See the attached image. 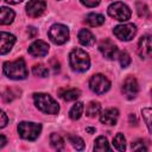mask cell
Segmentation results:
<instances>
[{"label":"cell","instance_id":"obj_1","mask_svg":"<svg viewBox=\"0 0 152 152\" xmlns=\"http://www.w3.org/2000/svg\"><path fill=\"white\" fill-rule=\"evenodd\" d=\"M4 74L12 80H24L27 77V69L25 61L19 58L13 62H5L4 63Z\"/></svg>","mask_w":152,"mask_h":152},{"label":"cell","instance_id":"obj_2","mask_svg":"<svg viewBox=\"0 0 152 152\" xmlns=\"http://www.w3.org/2000/svg\"><path fill=\"white\" fill-rule=\"evenodd\" d=\"M36 107L46 114H57L59 112L58 103L48 94L44 93H36L33 95Z\"/></svg>","mask_w":152,"mask_h":152},{"label":"cell","instance_id":"obj_3","mask_svg":"<svg viewBox=\"0 0 152 152\" xmlns=\"http://www.w3.org/2000/svg\"><path fill=\"white\" fill-rule=\"evenodd\" d=\"M69 61H70V66L75 71H78V72L87 71L90 66L89 55L86 51H83L82 49H74L70 52Z\"/></svg>","mask_w":152,"mask_h":152},{"label":"cell","instance_id":"obj_4","mask_svg":"<svg viewBox=\"0 0 152 152\" xmlns=\"http://www.w3.org/2000/svg\"><path fill=\"white\" fill-rule=\"evenodd\" d=\"M18 133L23 139L26 140H36L42 131V125L36 124V122H27V121H21L19 122L18 127Z\"/></svg>","mask_w":152,"mask_h":152},{"label":"cell","instance_id":"obj_5","mask_svg":"<svg viewBox=\"0 0 152 152\" xmlns=\"http://www.w3.org/2000/svg\"><path fill=\"white\" fill-rule=\"evenodd\" d=\"M108 14L119 21H126L131 18V10L126 4L118 1V2H113L112 5H109Z\"/></svg>","mask_w":152,"mask_h":152},{"label":"cell","instance_id":"obj_6","mask_svg":"<svg viewBox=\"0 0 152 152\" xmlns=\"http://www.w3.org/2000/svg\"><path fill=\"white\" fill-rule=\"evenodd\" d=\"M49 38L57 45L64 44L69 39V30L65 25L55 24L49 30Z\"/></svg>","mask_w":152,"mask_h":152},{"label":"cell","instance_id":"obj_7","mask_svg":"<svg viewBox=\"0 0 152 152\" xmlns=\"http://www.w3.org/2000/svg\"><path fill=\"white\" fill-rule=\"evenodd\" d=\"M89 87L90 89L96 93V94H103L106 91L109 90L110 88V82L109 80L102 75V74H96L94 76H91L90 81H89Z\"/></svg>","mask_w":152,"mask_h":152},{"label":"cell","instance_id":"obj_8","mask_svg":"<svg viewBox=\"0 0 152 152\" xmlns=\"http://www.w3.org/2000/svg\"><path fill=\"white\" fill-rule=\"evenodd\" d=\"M113 33L120 40L127 42V40L133 39V37L137 33V27L134 24H121V25H118L114 27Z\"/></svg>","mask_w":152,"mask_h":152},{"label":"cell","instance_id":"obj_9","mask_svg":"<svg viewBox=\"0 0 152 152\" xmlns=\"http://www.w3.org/2000/svg\"><path fill=\"white\" fill-rule=\"evenodd\" d=\"M138 91H139V86H138L137 80L133 76H128L124 81V84H122V94L128 100H132V99H134L137 96Z\"/></svg>","mask_w":152,"mask_h":152},{"label":"cell","instance_id":"obj_10","mask_svg":"<svg viewBox=\"0 0 152 152\" xmlns=\"http://www.w3.org/2000/svg\"><path fill=\"white\" fill-rule=\"evenodd\" d=\"M46 8V4L44 0H31L26 5V13L31 18L40 17Z\"/></svg>","mask_w":152,"mask_h":152},{"label":"cell","instance_id":"obj_11","mask_svg":"<svg viewBox=\"0 0 152 152\" xmlns=\"http://www.w3.org/2000/svg\"><path fill=\"white\" fill-rule=\"evenodd\" d=\"M99 50L103 55V57H106L107 59H114L116 57V53H118L116 45L110 39H108V38H106V39L100 42Z\"/></svg>","mask_w":152,"mask_h":152},{"label":"cell","instance_id":"obj_12","mask_svg":"<svg viewBox=\"0 0 152 152\" xmlns=\"http://www.w3.org/2000/svg\"><path fill=\"white\" fill-rule=\"evenodd\" d=\"M15 37L8 32H0V55H6L13 48Z\"/></svg>","mask_w":152,"mask_h":152},{"label":"cell","instance_id":"obj_13","mask_svg":"<svg viewBox=\"0 0 152 152\" xmlns=\"http://www.w3.org/2000/svg\"><path fill=\"white\" fill-rule=\"evenodd\" d=\"M49 51V44L44 40H36L28 48V53L33 57H44Z\"/></svg>","mask_w":152,"mask_h":152},{"label":"cell","instance_id":"obj_14","mask_svg":"<svg viewBox=\"0 0 152 152\" xmlns=\"http://www.w3.org/2000/svg\"><path fill=\"white\" fill-rule=\"evenodd\" d=\"M119 118V110L116 108H108L106 110L102 112L101 116H100V121L104 125H115Z\"/></svg>","mask_w":152,"mask_h":152},{"label":"cell","instance_id":"obj_15","mask_svg":"<svg viewBox=\"0 0 152 152\" xmlns=\"http://www.w3.org/2000/svg\"><path fill=\"white\" fill-rule=\"evenodd\" d=\"M138 52L141 58H146L151 56V37L148 34L140 38L138 44Z\"/></svg>","mask_w":152,"mask_h":152},{"label":"cell","instance_id":"obj_16","mask_svg":"<svg viewBox=\"0 0 152 152\" xmlns=\"http://www.w3.org/2000/svg\"><path fill=\"white\" fill-rule=\"evenodd\" d=\"M15 13L10 7H0V25H10L13 23Z\"/></svg>","mask_w":152,"mask_h":152},{"label":"cell","instance_id":"obj_17","mask_svg":"<svg viewBox=\"0 0 152 152\" xmlns=\"http://www.w3.org/2000/svg\"><path fill=\"white\" fill-rule=\"evenodd\" d=\"M77 37H78V42L82 45H84V46H91L95 43V37H94V34L89 30L82 28L78 32V36Z\"/></svg>","mask_w":152,"mask_h":152},{"label":"cell","instance_id":"obj_18","mask_svg":"<svg viewBox=\"0 0 152 152\" xmlns=\"http://www.w3.org/2000/svg\"><path fill=\"white\" fill-rule=\"evenodd\" d=\"M86 24L91 26V27H96V26H100L104 23V17L102 14H99V13H89L87 17H86Z\"/></svg>","mask_w":152,"mask_h":152},{"label":"cell","instance_id":"obj_19","mask_svg":"<svg viewBox=\"0 0 152 152\" xmlns=\"http://www.w3.org/2000/svg\"><path fill=\"white\" fill-rule=\"evenodd\" d=\"M80 95H81V91H80V89H76V88L68 89V90L61 93V97H62L64 101H68V102L77 100V99L80 97Z\"/></svg>","mask_w":152,"mask_h":152},{"label":"cell","instance_id":"obj_20","mask_svg":"<svg viewBox=\"0 0 152 152\" xmlns=\"http://www.w3.org/2000/svg\"><path fill=\"white\" fill-rule=\"evenodd\" d=\"M19 94H20V90H19V89L7 88L6 90H4V91H2L1 97L4 99V101H5V102H11V101H13L14 99H17L18 96H20Z\"/></svg>","mask_w":152,"mask_h":152},{"label":"cell","instance_id":"obj_21","mask_svg":"<svg viewBox=\"0 0 152 152\" xmlns=\"http://www.w3.org/2000/svg\"><path fill=\"white\" fill-rule=\"evenodd\" d=\"M101 112V104L99 102H95V101H91L89 102V104L87 106V109H86V114L89 116V118H95L100 114Z\"/></svg>","mask_w":152,"mask_h":152},{"label":"cell","instance_id":"obj_22","mask_svg":"<svg viewBox=\"0 0 152 152\" xmlns=\"http://www.w3.org/2000/svg\"><path fill=\"white\" fill-rule=\"evenodd\" d=\"M83 103L82 102H76L72 107H71V109H70V112H69V116L72 119V120H77V119H80L81 118V115H82V113H83Z\"/></svg>","mask_w":152,"mask_h":152},{"label":"cell","instance_id":"obj_23","mask_svg":"<svg viewBox=\"0 0 152 152\" xmlns=\"http://www.w3.org/2000/svg\"><path fill=\"white\" fill-rule=\"evenodd\" d=\"M50 144L55 150H63L64 148V140L57 133H52L50 135Z\"/></svg>","mask_w":152,"mask_h":152},{"label":"cell","instance_id":"obj_24","mask_svg":"<svg viewBox=\"0 0 152 152\" xmlns=\"http://www.w3.org/2000/svg\"><path fill=\"white\" fill-rule=\"evenodd\" d=\"M94 150L95 151H109V144L108 140L104 137H99L95 140V145H94Z\"/></svg>","mask_w":152,"mask_h":152},{"label":"cell","instance_id":"obj_25","mask_svg":"<svg viewBox=\"0 0 152 152\" xmlns=\"http://www.w3.org/2000/svg\"><path fill=\"white\" fill-rule=\"evenodd\" d=\"M113 145L118 151H125V148H126V139H125L124 134L118 133L113 139Z\"/></svg>","mask_w":152,"mask_h":152},{"label":"cell","instance_id":"obj_26","mask_svg":"<svg viewBox=\"0 0 152 152\" xmlns=\"http://www.w3.org/2000/svg\"><path fill=\"white\" fill-rule=\"evenodd\" d=\"M68 140H69V142L72 145V147H75L76 150H83V148H84V141H83V139L80 138L78 135L69 134V135H68Z\"/></svg>","mask_w":152,"mask_h":152},{"label":"cell","instance_id":"obj_27","mask_svg":"<svg viewBox=\"0 0 152 152\" xmlns=\"http://www.w3.org/2000/svg\"><path fill=\"white\" fill-rule=\"evenodd\" d=\"M32 72H33L34 76H38V77H46L49 75L48 68L45 65H43V64H36V65H33Z\"/></svg>","mask_w":152,"mask_h":152},{"label":"cell","instance_id":"obj_28","mask_svg":"<svg viewBox=\"0 0 152 152\" xmlns=\"http://www.w3.org/2000/svg\"><path fill=\"white\" fill-rule=\"evenodd\" d=\"M118 58H119V62H120V64H121L122 68H127L129 65V63H131V57H129V55L126 51H121L119 53V57Z\"/></svg>","mask_w":152,"mask_h":152},{"label":"cell","instance_id":"obj_29","mask_svg":"<svg viewBox=\"0 0 152 152\" xmlns=\"http://www.w3.org/2000/svg\"><path fill=\"white\" fill-rule=\"evenodd\" d=\"M137 11L140 17H147L148 15V7L144 2H137Z\"/></svg>","mask_w":152,"mask_h":152},{"label":"cell","instance_id":"obj_30","mask_svg":"<svg viewBox=\"0 0 152 152\" xmlns=\"http://www.w3.org/2000/svg\"><path fill=\"white\" fill-rule=\"evenodd\" d=\"M141 113H142V116H144L145 122L147 125V128L151 132V108H144L141 110Z\"/></svg>","mask_w":152,"mask_h":152},{"label":"cell","instance_id":"obj_31","mask_svg":"<svg viewBox=\"0 0 152 152\" xmlns=\"http://www.w3.org/2000/svg\"><path fill=\"white\" fill-rule=\"evenodd\" d=\"M132 148L133 150H139V151H147V147L145 146L142 140H137V141L132 142Z\"/></svg>","mask_w":152,"mask_h":152},{"label":"cell","instance_id":"obj_32","mask_svg":"<svg viewBox=\"0 0 152 152\" xmlns=\"http://www.w3.org/2000/svg\"><path fill=\"white\" fill-rule=\"evenodd\" d=\"M81 2L87 7H95L100 4V0H81Z\"/></svg>","mask_w":152,"mask_h":152},{"label":"cell","instance_id":"obj_33","mask_svg":"<svg viewBox=\"0 0 152 152\" xmlns=\"http://www.w3.org/2000/svg\"><path fill=\"white\" fill-rule=\"evenodd\" d=\"M8 122V119H7V115L0 109V128H4Z\"/></svg>","mask_w":152,"mask_h":152},{"label":"cell","instance_id":"obj_34","mask_svg":"<svg viewBox=\"0 0 152 152\" xmlns=\"http://www.w3.org/2000/svg\"><path fill=\"white\" fill-rule=\"evenodd\" d=\"M50 64H51V66H52V69H53V71L55 72H58L59 71V62L56 59V58H52L51 61H50Z\"/></svg>","mask_w":152,"mask_h":152},{"label":"cell","instance_id":"obj_35","mask_svg":"<svg viewBox=\"0 0 152 152\" xmlns=\"http://www.w3.org/2000/svg\"><path fill=\"white\" fill-rule=\"evenodd\" d=\"M27 34H28L30 38H34L36 34H37V30L33 26H30V27H27Z\"/></svg>","mask_w":152,"mask_h":152},{"label":"cell","instance_id":"obj_36","mask_svg":"<svg viewBox=\"0 0 152 152\" xmlns=\"http://www.w3.org/2000/svg\"><path fill=\"white\" fill-rule=\"evenodd\" d=\"M6 144H7V138H6L5 135L0 134V148H1V147H4Z\"/></svg>","mask_w":152,"mask_h":152},{"label":"cell","instance_id":"obj_37","mask_svg":"<svg viewBox=\"0 0 152 152\" xmlns=\"http://www.w3.org/2000/svg\"><path fill=\"white\" fill-rule=\"evenodd\" d=\"M6 2H8V4H13V5H15V4H19V2H21L23 0H5Z\"/></svg>","mask_w":152,"mask_h":152},{"label":"cell","instance_id":"obj_38","mask_svg":"<svg viewBox=\"0 0 152 152\" xmlns=\"http://www.w3.org/2000/svg\"><path fill=\"white\" fill-rule=\"evenodd\" d=\"M95 129L94 128H87V132H94Z\"/></svg>","mask_w":152,"mask_h":152}]
</instances>
